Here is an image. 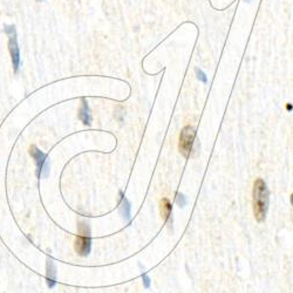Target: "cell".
Wrapping results in <instances>:
<instances>
[{
    "mask_svg": "<svg viewBox=\"0 0 293 293\" xmlns=\"http://www.w3.org/2000/svg\"><path fill=\"white\" fill-rule=\"evenodd\" d=\"M39 1H43V0H39Z\"/></svg>",
    "mask_w": 293,
    "mask_h": 293,
    "instance_id": "9a60e30c",
    "label": "cell"
},
{
    "mask_svg": "<svg viewBox=\"0 0 293 293\" xmlns=\"http://www.w3.org/2000/svg\"><path fill=\"white\" fill-rule=\"evenodd\" d=\"M29 155L33 157L37 164V175L38 177H43L46 178L49 175V163L47 161L45 152L40 150L38 146H29Z\"/></svg>",
    "mask_w": 293,
    "mask_h": 293,
    "instance_id": "5b68a950",
    "label": "cell"
},
{
    "mask_svg": "<svg viewBox=\"0 0 293 293\" xmlns=\"http://www.w3.org/2000/svg\"><path fill=\"white\" fill-rule=\"evenodd\" d=\"M244 1H246V2H250V1H251V0H244Z\"/></svg>",
    "mask_w": 293,
    "mask_h": 293,
    "instance_id": "5bb4252c",
    "label": "cell"
},
{
    "mask_svg": "<svg viewBox=\"0 0 293 293\" xmlns=\"http://www.w3.org/2000/svg\"><path fill=\"white\" fill-rule=\"evenodd\" d=\"M196 74H197V79H198L199 81L204 82V84H205V82H207V75H205L201 69H198V68L196 69Z\"/></svg>",
    "mask_w": 293,
    "mask_h": 293,
    "instance_id": "7c38bea8",
    "label": "cell"
},
{
    "mask_svg": "<svg viewBox=\"0 0 293 293\" xmlns=\"http://www.w3.org/2000/svg\"><path fill=\"white\" fill-rule=\"evenodd\" d=\"M5 33L8 37V51H10L12 64H13L14 72H18L20 67V49L18 45L17 39V31L14 25H6L5 26Z\"/></svg>",
    "mask_w": 293,
    "mask_h": 293,
    "instance_id": "3957f363",
    "label": "cell"
},
{
    "mask_svg": "<svg viewBox=\"0 0 293 293\" xmlns=\"http://www.w3.org/2000/svg\"><path fill=\"white\" fill-rule=\"evenodd\" d=\"M120 195V212L126 222H130L131 219V204L130 202L126 198L122 191L119 192Z\"/></svg>",
    "mask_w": 293,
    "mask_h": 293,
    "instance_id": "52a82bcc",
    "label": "cell"
},
{
    "mask_svg": "<svg viewBox=\"0 0 293 293\" xmlns=\"http://www.w3.org/2000/svg\"><path fill=\"white\" fill-rule=\"evenodd\" d=\"M78 233L74 242V249L76 253L81 257H87L92 251V238H90L89 223L86 221L78 222Z\"/></svg>",
    "mask_w": 293,
    "mask_h": 293,
    "instance_id": "7a4b0ae2",
    "label": "cell"
},
{
    "mask_svg": "<svg viewBox=\"0 0 293 293\" xmlns=\"http://www.w3.org/2000/svg\"><path fill=\"white\" fill-rule=\"evenodd\" d=\"M58 279V273H57V266H55L54 262H53L52 258H47L46 263V280H47V286L49 289H53L57 285Z\"/></svg>",
    "mask_w": 293,
    "mask_h": 293,
    "instance_id": "8992f818",
    "label": "cell"
},
{
    "mask_svg": "<svg viewBox=\"0 0 293 293\" xmlns=\"http://www.w3.org/2000/svg\"><path fill=\"white\" fill-rule=\"evenodd\" d=\"M160 211H161V216L163 217L164 221L166 222L169 221L170 215H171V211H172V207H171V203H170V201L168 198L161 199Z\"/></svg>",
    "mask_w": 293,
    "mask_h": 293,
    "instance_id": "9c48e42d",
    "label": "cell"
},
{
    "mask_svg": "<svg viewBox=\"0 0 293 293\" xmlns=\"http://www.w3.org/2000/svg\"><path fill=\"white\" fill-rule=\"evenodd\" d=\"M142 280H143V286H145V289H149L151 285V279L150 277H149L148 274H142Z\"/></svg>",
    "mask_w": 293,
    "mask_h": 293,
    "instance_id": "8fae6325",
    "label": "cell"
},
{
    "mask_svg": "<svg viewBox=\"0 0 293 293\" xmlns=\"http://www.w3.org/2000/svg\"><path fill=\"white\" fill-rule=\"evenodd\" d=\"M269 189L262 178H257L253 183L252 191V204H253V215L257 222L265 221L269 209Z\"/></svg>",
    "mask_w": 293,
    "mask_h": 293,
    "instance_id": "6da1fadb",
    "label": "cell"
},
{
    "mask_svg": "<svg viewBox=\"0 0 293 293\" xmlns=\"http://www.w3.org/2000/svg\"><path fill=\"white\" fill-rule=\"evenodd\" d=\"M195 129L191 126H187L182 129L180 135V143H178V149L184 157L188 158L190 156L193 146V141H195Z\"/></svg>",
    "mask_w": 293,
    "mask_h": 293,
    "instance_id": "277c9868",
    "label": "cell"
},
{
    "mask_svg": "<svg viewBox=\"0 0 293 293\" xmlns=\"http://www.w3.org/2000/svg\"><path fill=\"white\" fill-rule=\"evenodd\" d=\"M291 204H292V207H293V193L291 195Z\"/></svg>",
    "mask_w": 293,
    "mask_h": 293,
    "instance_id": "4fadbf2b",
    "label": "cell"
},
{
    "mask_svg": "<svg viewBox=\"0 0 293 293\" xmlns=\"http://www.w3.org/2000/svg\"><path fill=\"white\" fill-rule=\"evenodd\" d=\"M79 119L81 120V122L86 126L92 125V114H90L89 105L86 99H82L81 101V107L79 110Z\"/></svg>",
    "mask_w": 293,
    "mask_h": 293,
    "instance_id": "ba28073f",
    "label": "cell"
},
{
    "mask_svg": "<svg viewBox=\"0 0 293 293\" xmlns=\"http://www.w3.org/2000/svg\"><path fill=\"white\" fill-rule=\"evenodd\" d=\"M176 203L180 205L181 208L186 207V205H187V198L184 197L183 193H181V192L176 193Z\"/></svg>",
    "mask_w": 293,
    "mask_h": 293,
    "instance_id": "30bf717a",
    "label": "cell"
}]
</instances>
